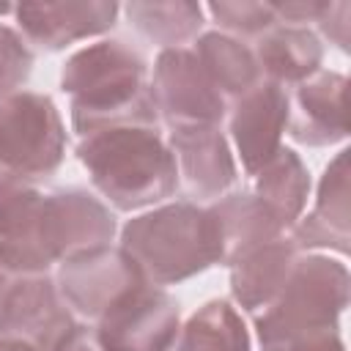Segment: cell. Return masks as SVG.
I'll use <instances>...</instances> for the list:
<instances>
[{
  "label": "cell",
  "mask_w": 351,
  "mask_h": 351,
  "mask_svg": "<svg viewBox=\"0 0 351 351\" xmlns=\"http://www.w3.org/2000/svg\"><path fill=\"white\" fill-rule=\"evenodd\" d=\"M60 88L71 96V126L80 137L115 126H159L148 60L121 38L74 52L60 71Z\"/></svg>",
  "instance_id": "cell-1"
},
{
  "label": "cell",
  "mask_w": 351,
  "mask_h": 351,
  "mask_svg": "<svg viewBox=\"0 0 351 351\" xmlns=\"http://www.w3.org/2000/svg\"><path fill=\"white\" fill-rule=\"evenodd\" d=\"M77 159L118 211L162 203L178 189L176 159L159 126H115L88 134L77 145Z\"/></svg>",
  "instance_id": "cell-2"
},
{
  "label": "cell",
  "mask_w": 351,
  "mask_h": 351,
  "mask_svg": "<svg viewBox=\"0 0 351 351\" xmlns=\"http://www.w3.org/2000/svg\"><path fill=\"white\" fill-rule=\"evenodd\" d=\"M121 250L156 288L189 280L225 258L211 208L192 200L165 203L129 219L121 230Z\"/></svg>",
  "instance_id": "cell-3"
},
{
  "label": "cell",
  "mask_w": 351,
  "mask_h": 351,
  "mask_svg": "<svg viewBox=\"0 0 351 351\" xmlns=\"http://www.w3.org/2000/svg\"><path fill=\"white\" fill-rule=\"evenodd\" d=\"M115 236L112 211L88 189L69 186L41 197L30 233L22 241H0V269L11 274H49L80 252L107 247Z\"/></svg>",
  "instance_id": "cell-4"
},
{
  "label": "cell",
  "mask_w": 351,
  "mask_h": 351,
  "mask_svg": "<svg viewBox=\"0 0 351 351\" xmlns=\"http://www.w3.org/2000/svg\"><path fill=\"white\" fill-rule=\"evenodd\" d=\"M351 277L329 255H299L277 299L258 313L255 332L263 348L296 337L332 332L348 307Z\"/></svg>",
  "instance_id": "cell-5"
},
{
  "label": "cell",
  "mask_w": 351,
  "mask_h": 351,
  "mask_svg": "<svg viewBox=\"0 0 351 351\" xmlns=\"http://www.w3.org/2000/svg\"><path fill=\"white\" fill-rule=\"evenodd\" d=\"M66 129L55 101L19 90L0 101V181L30 186L63 165Z\"/></svg>",
  "instance_id": "cell-6"
},
{
  "label": "cell",
  "mask_w": 351,
  "mask_h": 351,
  "mask_svg": "<svg viewBox=\"0 0 351 351\" xmlns=\"http://www.w3.org/2000/svg\"><path fill=\"white\" fill-rule=\"evenodd\" d=\"M77 315L66 307L49 274H11L0 269V340H19L49 351Z\"/></svg>",
  "instance_id": "cell-7"
},
{
  "label": "cell",
  "mask_w": 351,
  "mask_h": 351,
  "mask_svg": "<svg viewBox=\"0 0 351 351\" xmlns=\"http://www.w3.org/2000/svg\"><path fill=\"white\" fill-rule=\"evenodd\" d=\"M148 88L156 115L170 129L219 126L228 112V101L211 85L195 52L184 47L159 52Z\"/></svg>",
  "instance_id": "cell-8"
},
{
  "label": "cell",
  "mask_w": 351,
  "mask_h": 351,
  "mask_svg": "<svg viewBox=\"0 0 351 351\" xmlns=\"http://www.w3.org/2000/svg\"><path fill=\"white\" fill-rule=\"evenodd\" d=\"M178 302L156 285L121 296L90 326L101 351H167L178 335Z\"/></svg>",
  "instance_id": "cell-9"
},
{
  "label": "cell",
  "mask_w": 351,
  "mask_h": 351,
  "mask_svg": "<svg viewBox=\"0 0 351 351\" xmlns=\"http://www.w3.org/2000/svg\"><path fill=\"white\" fill-rule=\"evenodd\" d=\"M55 285L74 315L96 324L107 307H112L129 291L145 285V280L121 247L107 244L63 261Z\"/></svg>",
  "instance_id": "cell-10"
},
{
  "label": "cell",
  "mask_w": 351,
  "mask_h": 351,
  "mask_svg": "<svg viewBox=\"0 0 351 351\" xmlns=\"http://www.w3.org/2000/svg\"><path fill=\"white\" fill-rule=\"evenodd\" d=\"M176 170L178 186L195 200H219L239 178L228 137L219 126H186L170 129L167 140Z\"/></svg>",
  "instance_id": "cell-11"
},
{
  "label": "cell",
  "mask_w": 351,
  "mask_h": 351,
  "mask_svg": "<svg viewBox=\"0 0 351 351\" xmlns=\"http://www.w3.org/2000/svg\"><path fill=\"white\" fill-rule=\"evenodd\" d=\"M288 129V90L274 82H261L239 96L230 107V137L241 165L255 176L280 148Z\"/></svg>",
  "instance_id": "cell-12"
},
{
  "label": "cell",
  "mask_w": 351,
  "mask_h": 351,
  "mask_svg": "<svg viewBox=\"0 0 351 351\" xmlns=\"http://www.w3.org/2000/svg\"><path fill=\"white\" fill-rule=\"evenodd\" d=\"M118 11L121 5L107 3V0L14 5V16H16L22 36L47 52H58L74 41L107 33L115 25Z\"/></svg>",
  "instance_id": "cell-13"
},
{
  "label": "cell",
  "mask_w": 351,
  "mask_h": 351,
  "mask_svg": "<svg viewBox=\"0 0 351 351\" xmlns=\"http://www.w3.org/2000/svg\"><path fill=\"white\" fill-rule=\"evenodd\" d=\"M348 80L337 71H318L288 93V134L310 148L335 145L348 134Z\"/></svg>",
  "instance_id": "cell-14"
},
{
  "label": "cell",
  "mask_w": 351,
  "mask_h": 351,
  "mask_svg": "<svg viewBox=\"0 0 351 351\" xmlns=\"http://www.w3.org/2000/svg\"><path fill=\"white\" fill-rule=\"evenodd\" d=\"M351 211H348V151H340L324 170L318 184L315 208L291 228V241L302 250L329 247L340 255L348 252L351 239Z\"/></svg>",
  "instance_id": "cell-15"
},
{
  "label": "cell",
  "mask_w": 351,
  "mask_h": 351,
  "mask_svg": "<svg viewBox=\"0 0 351 351\" xmlns=\"http://www.w3.org/2000/svg\"><path fill=\"white\" fill-rule=\"evenodd\" d=\"M299 255L302 252L291 241V236H280L274 241H266L241 252L236 261L228 263L233 302L247 313L266 310L282 291Z\"/></svg>",
  "instance_id": "cell-16"
},
{
  "label": "cell",
  "mask_w": 351,
  "mask_h": 351,
  "mask_svg": "<svg viewBox=\"0 0 351 351\" xmlns=\"http://www.w3.org/2000/svg\"><path fill=\"white\" fill-rule=\"evenodd\" d=\"M252 55L266 82L296 88L321 71L324 44L307 25H274L255 38Z\"/></svg>",
  "instance_id": "cell-17"
},
{
  "label": "cell",
  "mask_w": 351,
  "mask_h": 351,
  "mask_svg": "<svg viewBox=\"0 0 351 351\" xmlns=\"http://www.w3.org/2000/svg\"><path fill=\"white\" fill-rule=\"evenodd\" d=\"M208 208H211L219 236H222V252H225L222 263H230L241 252H247L258 244L274 241V239L285 236V230H288L280 222V217L255 192L222 195Z\"/></svg>",
  "instance_id": "cell-18"
},
{
  "label": "cell",
  "mask_w": 351,
  "mask_h": 351,
  "mask_svg": "<svg viewBox=\"0 0 351 351\" xmlns=\"http://www.w3.org/2000/svg\"><path fill=\"white\" fill-rule=\"evenodd\" d=\"M192 52L225 101H236L239 96L250 93L255 85L263 82L252 47L228 33H203L195 41Z\"/></svg>",
  "instance_id": "cell-19"
},
{
  "label": "cell",
  "mask_w": 351,
  "mask_h": 351,
  "mask_svg": "<svg viewBox=\"0 0 351 351\" xmlns=\"http://www.w3.org/2000/svg\"><path fill=\"white\" fill-rule=\"evenodd\" d=\"M252 178L255 195L280 217L285 228H293L310 195V176L299 154L282 145Z\"/></svg>",
  "instance_id": "cell-20"
},
{
  "label": "cell",
  "mask_w": 351,
  "mask_h": 351,
  "mask_svg": "<svg viewBox=\"0 0 351 351\" xmlns=\"http://www.w3.org/2000/svg\"><path fill=\"white\" fill-rule=\"evenodd\" d=\"M167 351H250V332L230 302L211 299L178 326Z\"/></svg>",
  "instance_id": "cell-21"
},
{
  "label": "cell",
  "mask_w": 351,
  "mask_h": 351,
  "mask_svg": "<svg viewBox=\"0 0 351 351\" xmlns=\"http://www.w3.org/2000/svg\"><path fill=\"white\" fill-rule=\"evenodd\" d=\"M129 25L165 49H178L184 41L195 38L203 27V5L189 0L170 3H126L123 5Z\"/></svg>",
  "instance_id": "cell-22"
},
{
  "label": "cell",
  "mask_w": 351,
  "mask_h": 351,
  "mask_svg": "<svg viewBox=\"0 0 351 351\" xmlns=\"http://www.w3.org/2000/svg\"><path fill=\"white\" fill-rule=\"evenodd\" d=\"M208 14L214 16V22L222 30H228V36H233L239 41L241 38L255 41L258 36H263L266 30L280 25L271 3H247V0L225 3V0H219V3H208Z\"/></svg>",
  "instance_id": "cell-23"
},
{
  "label": "cell",
  "mask_w": 351,
  "mask_h": 351,
  "mask_svg": "<svg viewBox=\"0 0 351 351\" xmlns=\"http://www.w3.org/2000/svg\"><path fill=\"white\" fill-rule=\"evenodd\" d=\"M41 197L44 195L36 192L33 186L0 181V241L14 244L30 233Z\"/></svg>",
  "instance_id": "cell-24"
},
{
  "label": "cell",
  "mask_w": 351,
  "mask_h": 351,
  "mask_svg": "<svg viewBox=\"0 0 351 351\" xmlns=\"http://www.w3.org/2000/svg\"><path fill=\"white\" fill-rule=\"evenodd\" d=\"M33 52L14 27L0 25V101L19 93V88L30 80Z\"/></svg>",
  "instance_id": "cell-25"
},
{
  "label": "cell",
  "mask_w": 351,
  "mask_h": 351,
  "mask_svg": "<svg viewBox=\"0 0 351 351\" xmlns=\"http://www.w3.org/2000/svg\"><path fill=\"white\" fill-rule=\"evenodd\" d=\"M348 16H351V3H326L318 16L321 33L343 52H348Z\"/></svg>",
  "instance_id": "cell-26"
},
{
  "label": "cell",
  "mask_w": 351,
  "mask_h": 351,
  "mask_svg": "<svg viewBox=\"0 0 351 351\" xmlns=\"http://www.w3.org/2000/svg\"><path fill=\"white\" fill-rule=\"evenodd\" d=\"M326 3L318 0H293V3H271L274 16L280 25H304V22H318L321 11Z\"/></svg>",
  "instance_id": "cell-27"
},
{
  "label": "cell",
  "mask_w": 351,
  "mask_h": 351,
  "mask_svg": "<svg viewBox=\"0 0 351 351\" xmlns=\"http://www.w3.org/2000/svg\"><path fill=\"white\" fill-rule=\"evenodd\" d=\"M263 351H346V346H343L337 329H332V332H318V335L296 337L288 343H277V346H269Z\"/></svg>",
  "instance_id": "cell-28"
},
{
  "label": "cell",
  "mask_w": 351,
  "mask_h": 351,
  "mask_svg": "<svg viewBox=\"0 0 351 351\" xmlns=\"http://www.w3.org/2000/svg\"><path fill=\"white\" fill-rule=\"evenodd\" d=\"M49 351H101V346L96 343V337H93V329L90 326H85V324H74Z\"/></svg>",
  "instance_id": "cell-29"
},
{
  "label": "cell",
  "mask_w": 351,
  "mask_h": 351,
  "mask_svg": "<svg viewBox=\"0 0 351 351\" xmlns=\"http://www.w3.org/2000/svg\"><path fill=\"white\" fill-rule=\"evenodd\" d=\"M0 351H38V348L19 343V340H0Z\"/></svg>",
  "instance_id": "cell-30"
}]
</instances>
